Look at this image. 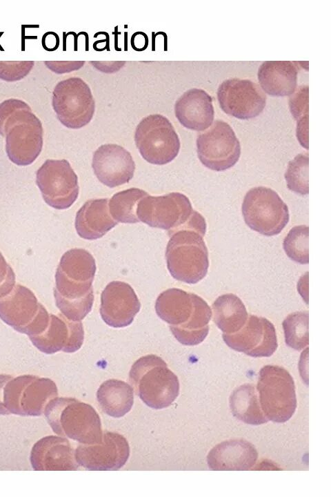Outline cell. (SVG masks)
Listing matches in <instances>:
<instances>
[{
	"instance_id": "9a60e30c",
	"label": "cell",
	"mask_w": 331,
	"mask_h": 497,
	"mask_svg": "<svg viewBox=\"0 0 331 497\" xmlns=\"http://www.w3.org/2000/svg\"><path fill=\"white\" fill-rule=\"evenodd\" d=\"M36 184L51 207L68 208L79 195L78 177L66 159H47L37 170Z\"/></svg>"
},
{
	"instance_id": "7c38bea8",
	"label": "cell",
	"mask_w": 331,
	"mask_h": 497,
	"mask_svg": "<svg viewBox=\"0 0 331 497\" xmlns=\"http://www.w3.org/2000/svg\"><path fill=\"white\" fill-rule=\"evenodd\" d=\"M0 318L15 331L30 337L44 331L50 314L30 289L17 284L0 298Z\"/></svg>"
},
{
	"instance_id": "ac0fdd59",
	"label": "cell",
	"mask_w": 331,
	"mask_h": 497,
	"mask_svg": "<svg viewBox=\"0 0 331 497\" xmlns=\"http://www.w3.org/2000/svg\"><path fill=\"white\" fill-rule=\"evenodd\" d=\"M225 343L232 349L254 358L270 357L278 347L274 324L268 319L251 315L237 332L223 333Z\"/></svg>"
},
{
	"instance_id": "f1b7e54d",
	"label": "cell",
	"mask_w": 331,
	"mask_h": 497,
	"mask_svg": "<svg viewBox=\"0 0 331 497\" xmlns=\"http://www.w3.org/2000/svg\"><path fill=\"white\" fill-rule=\"evenodd\" d=\"M255 386L244 384L236 388L229 399L233 416L246 424L259 425L268 420L264 416L258 401Z\"/></svg>"
},
{
	"instance_id": "4316f807",
	"label": "cell",
	"mask_w": 331,
	"mask_h": 497,
	"mask_svg": "<svg viewBox=\"0 0 331 497\" xmlns=\"http://www.w3.org/2000/svg\"><path fill=\"white\" fill-rule=\"evenodd\" d=\"M97 399L104 413L114 418H120L131 410L134 403V391L131 385L124 381L110 379L99 387Z\"/></svg>"
},
{
	"instance_id": "2e32d148",
	"label": "cell",
	"mask_w": 331,
	"mask_h": 497,
	"mask_svg": "<svg viewBox=\"0 0 331 497\" xmlns=\"http://www.w3.org/2000/svg\"><path fill=\"white\" fill-rule=\"evenodd\" d=\"M217 99L225 113L239 119L257 117L266 104V96L256 83L239 78L224 80L218 88Z\"/></svg>"
},
{
	"instance_id": "f546056e",
	"label": "cell",
	"mask_w": 331,
	"mask_h": 497,
	"mask_svg": "<svg viewBox=\"0 0 331 497\" xmlns=\"http://www.w3.org/2000/svg\"><path fill=\"white\" fill-rule=\"evenodd\" d=\"M149 194L143 190L131 188L115 193L108 206L112 217L117 222L134 224L139 222L137 208L139 201Z\"/></svg>"
},
{
	"instance_id": "d6a6232c",
	"label": "cell",
	"mask_w": 331,
	"mask_h": 497,
	"mask_svg": "<svg viewBox=\"0 0 331 497\" xmlns=\"http://www.w3.org/2000/svg\"><path fill=\"white\" fill-rule=\"evenodd\" d=\"M308 153H300L289 162L284 175L289 190L301 195L308 194Z\"/></svg>"
},
{
	"instance_id": "8992f818",
	"label": "cell",
	"mask_w": 331,
	"mask_h": 497,
	"mask_svg": "<svg viewBox=\"0 0 331 497\" xmlns=\"http://www.w3.org/2000/svg\"><path fill=\"white\" fill-rule=\"evenodd\" d=\"M129 382L140 399L154 409L169 407L179 393L177 376L161 358L154 354L142 356L134 362Z\"/></svg>"
},
{
	"instance_id": "e575fe53",
	"label": "cell",
	"mask_w": 331,
	"mask_h": 497,
	"mask_svg": "<svg viewBox=\"0 0 331 497\" xmlns=\"http://www.w3.org/2000/svg\"><path fill=\"white\" fill-rule=\"evenodd\" d=\"M290 110L298 122L308 121V86H301L289 100Z\"/></svg>"
},
{
	"instance_id": "83f0119b",
	"label": "cell",
	"mask_w": 331,
	"mask_h": 497,
	"mask_svg": "<svg viewBox=\"0 0 331 497\" xmlns=\"http://www.w3.org/2000/svg\"><path fill=\"white\" fill-rule=\"evenodd\" d=\"M212 315L217 327L225 334L239 331L246 323L248 314L241 300L232 293L219 296L212 305Z\"/></svg>"
},
{
	"instance_id": "7a4b0ae2",
	"label": "cell",
	"mask_w": 331,
	"mask_h": 497,
	"mask_svg": "<svg viewBox=\"0 0 331 497\" xmlns=\"http://www.w3.org/2000/svg\"><path fill=\"white\" fill-rule=\"evenodd\" d=\"M155 311L162 320L170 324L174 337L182 344L197 345L208 334L212 309L194 293L168 289L157 298Z\"/></svg>"
},
{
	"instance_id": "3957f363",
	"label": "cell",
	"mask_w": 331,
	"mask_h": 497,
	"mask_svg": "<svg viewBox=\"0 0 331 497\" xmlns=\"http://www.w3.org/2000/svg\"><path fill=\"white\" fill-rule=\"evenodd\" d=\"M0 135L6 137L8 158L18 166L31 164L41 152V121L23 100L11 98L0 103Z\"/></svg>"
},
{
	"instance_id": "5b68a950",
	"label": "cell",
	"mask_w": 331,
	"mask_h": 497,
	"mask_svg": "<svg viewBox=\"0 0 331 497\" xmlns=\"http://www.w3.org/2000/svg\"><path fill=\"white\" fill-rule=\"evenodd\" d=\"M137 215L139 222L167 230L169 236L181 228L194 229L203 235L206 232L204 217L192 208L188 197L181 193L143 197L138 203Z\"/></svg>"
},
{
	"instance_id": "cb8c5ba5",
	"label": "cell",
	"mask_w": 331,
	"mask_h": 497,
	"mask_svg": "<svg viewBox=\"0 0 331 497\" xmlns=\"http://www.w3.org/2000/svg\"><path fill=\"white\" fill-rule=\"evenodd\" d=\"M258 458L255 447L244 439H230L215 445L207 456L212 470H248Z\"/></svg>"
},
{
	"instance_id": "30bf717a",
	"label": "cell",
	"mask_w": 331,
	"mask_h": 497,
	"mask_svg": "<svg viewBox=\"0 0 331 497\" xmlns=\"http://www.w3.org/2000/svg\"><path fill=\"white\" fill-rule=\"evenodd\" d=\"M241 211L247 226L265 236L279 234L290 220L287 204L276 191L265 186L246 193Z\"/></svg>"
},
{
	"instance_id": "1f68e13d",
	"label": "cell",
	"mask_w": 331,
	"mask_h": 497,
	"mask_svg": "<svg viewBox=\"0 0 331 497\" xmlns=\"http://www.w3.org/2000/svg\"><path fill=\"white\" fill-rule=\"evenodd\" d=\"M309 227L299 225L292 227L283 240V246L286 255L301 264L309 263Z\"/></svg>"
},
{
	"instance_id": "4dcf8cb0",
	"label": "cell",
	"mask_w": 331,
	"mask_h": 497,
	"mask_svg": "<svg viewBox=\"0 0 331 497\" xmlns=\"http://www.w3.org/2000/svg\"><path fill=\"white\" fill-rule=\"evenodd\" d=\"M308 311H296L289 314L283 321L285 344L290 348L300 351L309 344Z\"/></svg>"
},
{
	"instance_id": "484cf974",
	"label": "cell",
	"mask_w": 331,
	"mask_h": 497,
	"mask_svg": "<svg viewBox=\"0 0 331 497\" xmlns=\"http://www.w3.org/2000/svg\"><path fill=\"white\" fill-rule=\"evenodd\" d=\"M297 69L290 61H267L259 66L257 76L261 88L272 96L292 95L297 83Z\"/></svg>"
},
{
	"instance_id": "603a6c76",
	"label": "cell",
	"mask_w": 331,
	"mask_h": 497,
	"mask_svg": "<svg viewBox=\"0 0 331 497\" xmlns=\"http://www.w3.org/2000/svg\"><path fill=\"white\" fill-rule=\"evenodd\" d=\"M174 113L185 128L195 131L205 130L214 120L212 99L202 89L191 88L176 101Z\"/></svg>"
},
{
	"instance_id": "e0dca14e",
	"label": "cell",
	"mask_w": 331,
	"mask_h": 497,
	"mask_svg": "<svg viewBox=\"0 0 331 497\" xmlns=\"http://www.w3.org/2000/svg\"><path fill=\"white\" fill-rule=\"evenodd\" d=\"M74 456L79 466L88 470H117L127 462L130 447L121 434L106 431L99 442L78 445Z\"/></svg>"
},
{
	"instance_id": "ba28073f",
	"label": "cell",
	"mask_w": 331,
	"mask_h": 497,
	"mask_svg": "<svg viewBox=\"0 0 331 497\" xmlns=\"http://www.w3.org/2000/svg\"><path fill=\"white\" fill-rule=\"evenodd\" d=\"M257 389L268 420L282 423L290 419L297 408V397L294 380L286 369L277 365L263 367Z\"/></svg>"
},
{
	"instance_id": "6da1fadb",
	"label": "cell",
	"mask_w": 331,
	"mask_h": 497,
	"mask_svg": "<svg viewBox=\"0 0 331 497\" xmlns=\"http://www.w3.org/2000/svg\"><path fill=\"white\" fill-rule=\"evenodd\" d=\"M95 260L83 248H72L61 257L55 273L54 296L61 313L72 321H81L92 310Z\"/></svg>"
},
{
	"instance_id": "ffe728a7",
	"label": "cell",
	"mask_w": 331,
	"mask_h": 497,
	"mask_svg": "<svg viewBox=\"0 0 331 497\" xmlns=\"http://www.w3.org/2000/svg\"><path fill=\"white\" fill-rule=\"evenodd\" d=\"M140 308L141 304L134 289L125 282H110L101 293L100 315L110 327L129 326Z\"/></svg>"
},
{
	"instance_id": "4fadbf2b",
	"label": "cell",
	"mask_w": 331,
	"mask_h": 497,
	"mask_svg": "<svg viewBox=\"0 0 331 497\" xmlns=\"http://www.w3.org/2000/svg\"><path fill=\"white\" fill-rule=\"evenodd\" d=\"M52 105L59 121L72 129L86 126L95 111L91 90L78 77H71L57 84L52 92Z\"/></svg>"
},
{
	"instance_id": "9c48e42d",
	"label": "cell",
	"mask_w": 331,
	"mask_h": 497,
	"mask_svg": "<svg viewBox=\"0 0 331 497\" xmlns=\"http://www.w3.org/2000/svg\"><path fill=\"white\" fill-rule=\"evenodd\" d=\"M58 396L54 382L48 378L21 375L9 379L3 388V405L9 414L40 416L46 405Z\"/></svg>"
},
{
	"instance_id": "d590c367",
	"label": "cell",
	"mask_w": 331,
	"mask_h": 497,
	"mask_svg": "<svg viewBox=\"0 0 331 497\" xmlns=\"http://www.w3.org/2000/svg\"><path fill=\"white\" fill-rule=\"evenodd\" d=\"M15 274L0 252V298L8 294L14 288Z\"/></svg>"
},
{
	"instance_id": "44dd1931",
	"label": "cell",
	"mask_w": 331,
	"mask_h": 497,
	"mask_svg": "<svg viewBox=\"0 0 331 497\" xmlns=\"http://www.w3.org/2000/svg\"><path fill=\"white\" fill-rule=\"evenodd\" d=\"M92 167L97 179L114 188L130 182L135 164L130 152L114 144L100 146L94 153Z\"/></svg>"
},
{
	"instance_id": "74e56055",
	"label": "cell",
	"mask_w": 331,
	"mask_h": 497,
	"mask_svg": "<svg viewBox=\"0 0 331 497\" xmlns=\"http://www.w3.org/2000/svg\"><path fill=\"white\" fill-rule=\"evenodd\" d=\"M12 377V376L9 374H0V415H8L3 405V388L7 381Z\"/></svg>"
},
{
	"instance_id": "5bb4252c",
	"label": "cell",
	"mask_w": 331,
	"mask_h": 497,
	"mask_svg": "<svg viewBox=\"0 0 331 497\" xmlns=\"http://www.w3.org/2000/svg\"><path fill=\"white\" fill-rule=\"evenodd\" d=\"M197 153L201 164L214 171H223L236 164L241 155V145L232 127L217 119L197 138Z\"/></svg>"
},
{
	"instance_id": "8d00e7d4",
	"label": "cell",
	"mask_w": 331,
	"mask_h": 497,
	"mask_svg": "<svg viewBox=\"0 0 331 497\" xmlns=\"http://www.w3.org/2000/svg\"><path fill=\"white\" fill-rule=\"evenodd\" d=\"M45 65L52 72L57 74H63L81 68L85 61H44Z\"/></svg>"
},
{
	"instance_id": "8fae6325",
	"label": "cell",
	"mask_w": 331,
	"mask_h": 497,
	"mask_svg": "<svg viewBox=\"0 0 331 497\" xmlns=\"http://www.w3.org/2000/svg\"><path fill=\"white\" fill-rule=\"evenodd\" d=\"M134 142L142 157L155 165L171 162L180 150V140L174 126L160 114L150 115L141 120L135 130Z\"/></svg>"
},
{
	"instance_id": "d6986e66",
	"label": "cell",
	"mask_w": 331,
	"mask_h": 497,
	"mask_svg": "<svg viewBox=\"0 0 331 497\" xmlns=\"http://www.w3.org/2000/svg\"><path fill=\"white\" fill-rule=\"evenodd\" d=\"M32 344L46 354L62 351L74 353L82 346L84 331L81 321H72L62 313L50 314L49 322L43 332L29 337Z\"/></svg>"
},
{
	"instance_id": "836d02e7",
	"label": "cell",
	"mask_w": 331,
	"mask_h": 497,
	"mask_svg": "<svg viewBox=\"0 0 331 497\" xmlns=\"http://www.w3.org/2000/svg\"><path fill=\"white\" fill-rule=\"evenodd\" d=\"M34 62L33 61H0V79L6 81H17L27 76Z\"/></svg>"
},
{
	"instance_id": "52a82bcc",
	"label": "cell",
	"mask_w": 331,
	"mask_h": 497,
	"mask_svg": "<svg viewBox=\"0 0 331 497\" xmlns=\"http://www.w3.org/2000/svg\"><path fill=\"white\" fill-rule=\"evenodd\" d=\"M170 237L166 259L170 275L187 284H196L203 279L209 267L204 235L194 229L181 228Z\"/></svg>"
},
{
	"instance_id": "d4e9b609",
	"label": "cell",
	"mask_w": 331,
	"mask_h": 497,
	"mask_svg": "<svg viewBox=\"0 0 331 497\" xmlns=\"http://www.w3.org/2000/svg\"><path fill=\"white\" fill-rule=\"evenodd\" d=\"M117 224L110 214L107 198L87 201L77 211L74 222L78 235L89 240L103 237Z\"/></svg>"
},
{
	"instance_id": "277c9868",
	"label": "cell",
	"mask_w": 331,
	"mask_h": 497,
	"mask_svg": "<svg viewBox=\"0 0 331 497\" xmlns=\"http://www.w3.org/2000/svg\"><path fill=\"white\" fill-rule=\"evenodd\" d=\"M52 431L81 444L99 442L103 431L95 409L71 397H56L46 405L43 413Z\"/></svg>"
},
{
	"instance_id": "7402d4cb",
	"label": "cell",
	"mask_w": 331,
	"mask_h": 497,
	"mask_svg": "<svg viewBox=\"0 0 331 497\" xmlns=\"http://www.w3.org/2000/svg\"><path fill=\"white\" fill-rule=\"evenodd\" d=\"M30 461L36 471L77 470L79 467L69 440L60 436H47L37 441L32 447Z\"/></svg>"
}]
</instances>
